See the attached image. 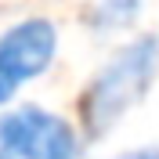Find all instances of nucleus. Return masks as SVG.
<instances>
[{"label": "nucleus", "mask_w": 159, "mask_h": 159, "mask_svg": "<svg viewBox=\"0 0 159 159\" xmlns=\"http://www.w3.org/2000/svg\"><path fill=\"white\" fill-rule=\"evenodd\" d=\"M123 159H159V152H134V156H123Z\"/></svg>", "instance_id": "nucleus-5"}, {"label": "nucleus", "mask_w": 159, "mask_h": 159, "mask_svg": "<svg viewBox=\"0 0 159 159\" xmlns=\"http://www.w3.org/2000/svg\"><path fill=\"white\" fill-rule=\"evenodd\" d=\"M58 29L47 18H22L0 36V105H7L25 83L51 69Z\"/></svg>", "instance_id": "nucleus-3"}, {"label": "nucleus", "mask_w": 159, "mask_h": 159, "mask_svg": "<svg viewBox=\"0 0 159 159\" xmlns=\"http://www.w3.org/2000/svg\"><path fill=\"white\" fill-rule=\"evenodd\" d=\"M0 159H11V156H7V152H4V148H0Z\"/></svg>", "instance_id": "nucleus-6"}, {"label": "nucleus", "mask_w": 159, "mask_h": 159, "mask_svg": "<svg viewBox=\"0 0 159 159\" xmlns=\"http://www.w3.org/2000/svg\"><path fill=\"white\" fill-rule=\"evenodd\" d=\"M156 69H159V40L156 36L134 40L123 51H116L101 65V72L90 80L87 94H83V127L94 138L112 130L145 98V90L156 80Z\"/></svg>", "instance_id": "nucleus-1"}, {"label": "nucleus", "mask_w": 159, "mask_h": 159, "mask_svg": "<svg viewBox=\"0 0 159 159\" xmlns=\"http://www.w3.org/2000/svg\"><path fill=\"white\" fill-rule=\"evenodd\" d=\"M134 18H138V0H101L90 15L98 29H123Z\"/></svg>", "instance_id": "nucleus-4"}, {"label": "nucleus", "mask_w": 159, "mask_h": 159, "mask_svg": "<svg viewBox=\"0 0 159 159\" xmlns=\"http://www.w3.org/2000/svg\"><path fill=\"white\" fill-rule=\"evenodd\" d=\"M0 148L11 159H80V138L61 116L18 105L0 116Z\"/></svg>", "instance_id": "nucleus-2"}]
</instances>
